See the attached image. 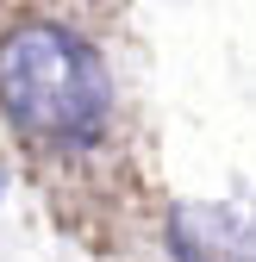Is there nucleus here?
I'll return each instance as SVG.
<instances>
[{
	"label": "nucleus",
	"instance_id": "1",
	"mask_svg": "<svg viewBox=\"0 0 256 262\" xmlns=\"http://www.w3.org/2000/svg\"><path fill=\"white\" fill-rule=\"evenodd\" d=\"M0 106L25 138L56 150H88L106 131L113 75L100 50L75 38L69 25L25 19L0 38Z\"/></svg>",
	"mask_w": 256,
	"mask_h": 262
},
{
	"label": "nucleus",
	"instance_id": "2",
	"mask_svg": "<svg viewBox=\"0 0 256 262\" xmlns=\"http://www.w3.org/2000/svg\"><path fill=\"white\" fill-rule=\"evenodd\" d=\"M175 256L181 262H256V219L244 225L225 206L175 212Z\"/></svg>",
	"mask_w": 256,
	"mask_h": 262
}]
</instances>
